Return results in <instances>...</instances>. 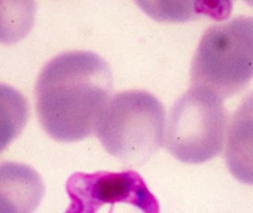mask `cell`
I'll list each match as a JSON object with an SVG mask.
<instances>
[{"mask_svg":"<svg viewBox=\"0 0 253 213\" xmlns=\"http://www.w3.org/2000/svg\"><path fill=\"white\" fill-rule=\"evenodd\" d=\"M112 88L111 67L97 53H61L45 65L36 82V112L41 127L57 142L86 139L93 134Z\"/></svg>","mask_w":253,"mask_h":213,"instance_id":"1","label":"cell"},{"mask_svg":"<svg viewBox=\"0 0 253 213\" xmlns=\"http://www.w3.org/2000/svg\"><path fill=\"white\" fill-rule=\"evenodd\" d=\"M164 128V106L157 97L145 91H126L109 99L94 132L112 156L140 164L162 147Z\"/></svg>","mask_w":253,"mask_h":213,"instance_id":"2","label":"cell"},{"mask_svg":"<svg viewBox=\"0 0 253 213\" xmlns=\"http://www.w3.org/2000/svg\"><path fill=\"white\" fill-rule=\"evenodd\" d=\"M191 84L227 98L253 78V18L237 16L205 31L191 64Z\"/></svg>","mask_w":253,"mask_h":213,"instance_id":"3","label":"cell"},{"mask_svg":"<svg viewBox=\"0 0 253 213\" xmlns=\"http://www.w3.org/2000/svg\"><path fill=\"white\" fill-rule=\"evenodd\" d=\"M227 124L223 99L209 89L193 87L172 106L164 135L165 146L181 163H206L222 150Z\"/></svg>","mask_w":253,"mask_h":213,"instance_id":"4","label":"cell"},{"mask_svg":"<svg viewBox=\"0 0 253 213\" xmlns=\"http://www.w3.org/2000/svg\"><path fill=\"white\" fill-rule=\"evenodd\" d=\"M66 191L71 200L66 213H97L102 206L117 203L142 213H159L157 198L135 171L77 173L67 181Z\"/></svg>","mask_w":253,"mask_h":213,"instance_id":"5","label":"cell"},{"mask_svg":"<svg viewBox=\"0 0 253 213\" xmlns=\"http://www.w3.org/2000/svg\"><path fill=\"white\" fill-rule=\"evenodd\" d=\"M45 195L40 175L25 164H0V213H34Z\"/></svg>","mask_w":253,"mask_h":213,"instance_id":"6","label":"cell"},{"mask_svg":"<svg viewBox=\"0 0 253 213\" xmlns=\"http://www.w3.org/2000/svg\"><path fill=\"white\" fill-rule=\"evenodd\" d=\"M225 157L233 178L253 186V92L243 99L231 119Z\"/></svg>","mask_w":253,"mask_h":213,"instance_id":"7","label":"cell"},{"mask_svg":"<svg viewBox=\"0 0 253 213\" xmlns=\"http://www.w3.org/2000/svg\"><path fill=\"white\" fill-rule=\"evenodd\" d=\"M152 19L162 23H186L210 19L222 21L231 15L235 0H134Z\"/></svg>","mask_w":253,"mask_h":213,"instance_id":"8","label":"cell"},{"mask_svg":"<svg viewBox=\"0 0 253 213\" xmlns=\"http://www.w3.org/2000/svg\"><path fill=\"white\" fill-rule=\"evenodd\" d=\"M29 119L25 97L8 84L0 83V152L23 133Z\"/></svg>","mask_w":253,"mask_h":213,"instance_id":"9","label":"cell"},{"mask_svg":"<svg viewBox=\"0 0 253 213\" xmlns=\"http://www.w3.org/2000/svg\"><path fill=\"white\" fill-rule=\"evenodd\" d=\"M36 16V0H0V43L13 45L30 34Z\"/></svg>","mask_w":253,"mask_h":213,"instance_id":"10","label":"cell"},{"mask_svg":"<svg viewBox=\"0 0 253 213\" xmlns=\"http://www.w3.org/2000/svg\"><path fill=\"white\" fill-rule=\"evenodd\" d=\"M245 3H247L250 6H253V0H243Z\"/></svg>","mask_w":253,"mask_h":213,"instance_id":"11","label":"cell"}]
</instances>
